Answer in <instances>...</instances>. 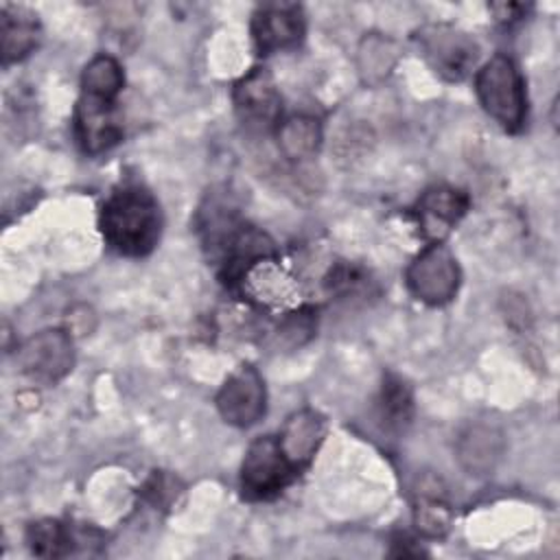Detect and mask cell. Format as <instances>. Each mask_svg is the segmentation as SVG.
Returning <instances> with one entry per match:
<instances>
[{"label": "cell", "instance_id": "obj_9", "mask_svg": "<svg viewBox=\"0 0 560 560\" xmlns=\"http://www.w3.org/2000/svg\"><path fill=\"white\" fill-rule=\"evenodd\" d=\"M74 136L88 155H98L122 140V120L116 101L83 94L74 107Z\"/></svg>", "mask_w": 560, "mask_h": 560}, {"label": "cell", "instance_id": "obj_6", "mask_svg": "<svg viewBox=\"0 0 560 560\" xmlns=\"http://www.w3.org/2000/svg\"><path fill=\"white\" fill-rule=\"evenodd\" d=\"M405 280L409 291L420 302L431 306H442L457 295L462 271L446 245L431 243L407 267Z\"/></svg>", "mask_w": 560, "mask_h": 560}, {"label": "cell", "instance_id": "obj_12", "mask_svg": "<svg viewBox=\"0 0 560 560\" xmlns=\"http://www.w3.org/2000/svg\"><path fill=\"white\" fill-rule=\"evenodd\" d=\"M468 195L453 186H433L416 203L420 230L427 238L440 243L448 230L466 214Z\"/></svg>", "mask_w": 560, "mask_h": 560}, {"label": "cell", "instance_id": "obj_1", "mask_svg": "<svg viewBox=\"0 0 560 560\" xmlns=\"http://www.w3.org/2000/svg\"><path fill=\"white\" fill-rule=\"evenodd\" d=\"M98 225L107 247L116 254L147 256L162 234L160 203L144 186L122 184L105 199Z\"/></svg>", "mask_w": 560, "mask_h": 560}, {"label": "cell", "instance_id": "obj_18", "mask_svg": "<svg viewBox=\"0 0 560 560\" xmlns=\"http://www.w3.org/2000/svg\"><path fill=\"white\" fill-rule=\"evenodd\" d=\"M125 85L120 63L109 55H96L81 74V92L116 101Z\"/></svg>", "mask_w": 560, "mask_h": 560}, {"label": "cell", "instance_id": "obj_11", "mask_svg": "<svg viewBox=\"0 0 560 560\" xmlns=\"http://www.w3.org/2000/svg\"><path fill=\"white\" fill-rule=\"evenodd\" d=\"M505 453L503 431L486 420L466 424L455 440V457L459 466L475 477L490 475Z\"/></svg>", "mask_w": 560, "mask_h": 560}, {"label": "cell", "instance_id": "obj_7", "mask_svg": "<svg viewBox=\"0 0 560 560\" xmlns=\"http://www.w3.org/2000/svg\"><path fill=\"white\" fill-rule=\"evenodd\" d=\"M234 112L241 125L254 133L278 129L282 98L267 68H252L232 90Z\"/></svg>", "mask_w": 560, "mask_h": 560}, {"label": "cell", "instance_id": "obj_8", "mask_svg": "<svg viewBox=\"0 0 560 560\" xmlns=\"http://www.w3.org/2000/svg\"><path fill=\"white\" fill-rule=\"evenodd\" d=\"M214 402H217L219 416L228 424L238 429L252 427L265 416V407H267L265 381L256 368L241 365L221 385Z\"/></svg>", "mask_w": 560, "mask_h": 560}, {"label": "cell", "instance_id": "obj_14", "mask_svg": "<svg viewBox=\"0 0 560 560\" xmlns=\"http://www.w3.org/2000/svg\"><path fill=\"white\" fill-rule=\"evenodd\" d=\"M39 42L37 15L22 7H2L0 11V44L2 61H20L35 50Z\"/></svg>", "mask_w": 560, "mask_h": 560}, {"label": "cell", "instance_id": "obj_2", "mask_svg": "<svg viewBox=\"0 0 560 560\" xmlns=\"http://www.w3.org/2000/svg\"><path fill=\"white\" fill-rule=\"evenodd\" d=\"M475 92L483 109L505 131H518L523 127L527 116L525 83L510 57H490L475 74Z\"/></svg>", "mask_w": 560, "mask_h": 560}, {"label": "cell", "instance_id": "obj_17", "mask_svg": "<svg viewBox=\"0 0 560 560\" xmlns=\"http://www.w3.org/2000/svg\"><path fill=\"white\" fill-rule=\"evenodd\" d=\"M396 59H398L396 44L389 37L378 33H370L368 37H363L357 55L359 72L365 83H381L396 66Z\"/></svg>", "mask_w": 560, "mask_h": 560}, {"label": "cell", "instance_id": "obj_15", "mask_svg": "<svg viewBox=\"0 0 560 560\" xmlns=\"http://www.w3.org/2000/svg\"><path fill=\"white\" fill-rule=\"evenodd\" d=\"M376 420L383 431L400 435L413 420V394L409 385L396 376L385 374L376 398Z\"/></svg>", "mask_w": 560, "mask_h": 560}, {"label": "cell", "instance_id": "obj_19", "mask_svg": "<svg viewBox=\"0 0 560 560\" xmlns=\"http://www.w3.org/2000/svg\"><path fill=\"white\" fill-rule=\"evenodd\" d=\"M451 508L444 501V497L438 492V488L418 490L416 503H413V523L416 529L427 538H440L451 527Z\"/></svg>", "mask_w": 560, "mask_h": 560}, {"label": "cell", "instance_id": "obj_13", "mask_svg": "<svg viewBox=\"0 0 560 560\" xmlns=\"http://www.w3.org/2000/svg\"><path fill=\"white\" fill-rule=\"evenodd\" d=\"M324 431H326V422L313 409H302L284 422L278 435V442L287 459L298 470H302L313 459V455L317 453L324 440Z\"/></svg>", "mask_w": 560, "mask_h": 560}, {"label": "cell", "instance_id": "obj_20", "mask_svg": "<svg viewBox=\"0 0 560 560\" xmlns=\"http://www.w3.org/2000/svg\"><path fill=\"white\" fill-rule=\"evenodd\" d=\"M26 542L35 556L59 558L72 553V532L52 518H42L28 525Z\"/></svg>", "mask_w": 560, "mask_h": 560}, {"label": "cell", "instance_id": "obj_5", "mask_svg": "<svg viewBox=\"0 0 560 560\" xmlns=\"http://www.w3.org/2000/svg\"><path fill=\"white\" fill-rule=\"evenodd\" d=\"M74 365L72 335L66 328H46L18 348L20 372L37 385H55Z\"/></svg>", "mask_w": 560, "mask_h": 560}, {"label": "cell", "instance_id": "obj_23", "mask_svg": "<svg viewBox=\"0 0 560 560\" xmlns=\"http://www.w3.org/2000/svg\"><path fill=\"white\" fill-rule=\"evenodd\" d=\"M490 9L497 13V18L501 20V22H512V20H516V18H521L523 13H525V4H512V2H503V4H490Z\"/></svg>", "mask_w": 560, "mask_h": 560}, {"label": "cell", "instance_id": "obj_22", "mask_svg": "<svg viewBox=\"0 0 560 560\" xmlns=\"http://www.w3.org/2000/svg\"><path fill=\"white\" fill-rule=\"evenodd\" d=\"M175 486L177 481H173L171 477L162 475V472H155L151 475V479L144 483V490L142 494L153 503V505H166L175 499Z\"/></svg>", "mask_w": 560, "mask_h": 560}, {"label": "cell", "instance_id": "obj_3", "mask_svg": "<svg viewBox=\"0 0 560 560\" xmlns=\"http://www.w3.org/2000/svg\"><path fill=\"white\" fill-rule=\"evenodd\" d=\"M420 55L446 81H464L477 63V42L451 24H424L413 35Z\"/></svg>", "mask_w": 560, "mask_h": 560}, {"label": "cell", "instance_id": "obj_16", "mask_svg": "<svg viewBox=\"0 0 560 560\" xmlns=\"http://www.w3.org/2000/svg\"><path fill=\"white\" fill-rule=\"evenodd\" d=\"M278 147L289 160H306L313 158L322 144V125L317 118L298 114L278 125Z\"/></svg>", "mask_w": 560, "mask_h": 560}, {"label": "cell", "instance_id": "obj_4", "mask_svg": "<svg viewBox=\"0 0 560 560\" xmlns=\"http://www.w3.org/2000/svg\"><path fill=\"white\" fill-rule=\"evenodd\" d=\"M300 470L287 459L276 435L256 438L241 464V490L249 501H265L282 492Z\"/></svg>", "mask_w": 560, "mask_h": 560}, {"label": "cell", "instance_id": "obj_21", "mask_svg": "<svg viewBox=\"0 0 560 560\" xmlns=\"http://www.w3.org/2000/svg\"><path fill=\"white\" fill-rule=\"evenodd\" d=\"M317 328V317L313 308H300L284 317L276 330V346L284 350H293L304 346Z\"/></svg>", "mask_w": 560, "mask_h": 560}, {"label": "cell", "instance_id": "obj_10", "mask_svg": "<svg viewBox=\"0 0 560 560\" xmlns=\"http://www.w3.org/2000/svg\"><path fill=\"white\" fill-rule=\"evenodd\" d=\"M306 22L300 4H262L252 15V37L260 55L295 48L304 39Z\"/></svg>", "mask_w": 560, "mask_h": 560}]
</instances>
